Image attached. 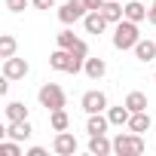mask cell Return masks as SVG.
<instances>
[{
	"label": "cell",
	"mask_w": 156,
	"mask_h": 156,
	"mask_svg": "<svg viewBox=\"0 0 156 156\" xmlns=\"http://www.w3.org/2000/svg\"><path fill=\"white\" fill-rule=\"evenodd\" d=\"M138 40H141L138 22H129V19L116 22V28H113V49H119V52L135 49V43H138Z\"/></svg>",
	"instance_id": "1"
},
{
	"label": "cell",
	"mask_w": 156,
	"mask_h": 156,
	"mask_svg": "<svg viewBox=\"0 0 156 156\" xmlns=\"http://www.w3.org/2000/svg\"><path fill=\"white\" fill-rule=\"evenodd\" d=\"M144 150H147V144L138 132H119L113 138V153L116 156H141Z\"/></svg>",
	"instance_id": "2"
},
{
	"label": "cell",
	"mask_w": 156,
	"mask_h": 156,
	"mask_svg": "<svg viewBox=\"0 0 156 156\" xmlns=\"http://www.w3.org/2000/svg\"><path fill=\"white\" fill-rule=\"evenodd\" d=\"M37 101H40V107H46V110H58V107L67 104V95H64V89H61L58 83H43L40 92H37Z\"/></svg>",
	"instance_id": "3"
},
{
	"label": "cell",
	"mask_w": 156,
	"mask_h": 156,
	"mask_svg": "<svg viewBox=\"0 0 156 156\" xmlns=\"http://www.w3.org/2000/svg\"><path fill=\"white\" fill-rule=\"evenodd\" d=\"M89 12L86 6V0H67L64 6H58V22L61 25H76V22H83Z\"/></svg>",
	"instance_id": "4"
},
{
	"label": "cell",
	"mask_w": 156,
	"mask_h": 156,
	"mask_svg": "<svg viewBox=\"0 0 156 156\" xmlns=\"http://www.w3.org/2000/svg\"><path fill=\"white\" fill-rule=\"evenodd\" d=\"M80 107L86 110V116H89V113H104V110H107V95H104L101 89H89V92L80 98Z\"/></svg>",
	"instance_id": "5"
},
{
	"label": "cell",
	"mask_w": 156,
	"mask_h": 156,
	"mask_svg": "<svg viewBox=\"0 0 156 156\" xmlns=\"http://www.w3.org/2000/svg\"><path fill=\"white\" fill-rule=\"evenodd\" d=\"M28 70H31V64L25 61V58H3V76H9V80H25L28 76Z\"/></svg>",
	"instance_id": "6"
},
{
	"label": "cell",
	"mask_w": 156,
	"mask_h": 156,
	"mask_svg": "<svg viewBox=\"0 0 156 156\" xmlns=\"http://www.w3.org/2000/svg\"><path fill=\"white\" fill-rule=\"evenodd\" d=\"M110 22L104 19V12L101 9H92V12H86V19H83V28H86V34H104V28H107Z\"/></svg>",
	"instance_id": "7"
},
{
	"label": "cell",
	"mask_w": 156,
	"mask_h": 156,
	"mask_svg": "<svg viewBox=\"0 0 156 156\" xmlns=\"http://www.w3.org/2000/svg\"><path fill=\"white\" fill-rule=\"evenodd\" d=\"M70 64H73V55H70V49H55L52 55H49V67L52 70H58V73H70Z\"/></svg>",
	"instance_id": "8"
},
{
	"label": "cell",
	"mask_w": 156,
	"mask_h": 156,
	"mask_svg": "<svg viewBox=\"0 0 156 156\" xmlns=\"http://www.w3.org/2000/svg\"><path fill=\"white\" fill-rule=\"evenodd\" d=\"M3 135H6V138H12V141H28V138L34 135V126H31L28 119H19V122H6Z\"/></svg>",
	"instance_id": "9"
},
{
	"label": "cell",
	"mask_w": 156,
	"mask_h": 156,
	"mask_svg": "<svg viewBox=\"0 0 156 156\" xmlns=\"http://www.w3.org/2000/svg\"><path fill=\"white\" fill-rule=\"evenodd\" d=\"M52 150H55L58 156H73V153H76V138H73L70 132H58L55 141H52Z\"/></svg>",
	"instance_id": "10"
},
{
	"label": "cell",
	"mask_w": 156,
	"mask_h": 156,
	"mask_svg": "<svg viewBox=\"0 0 156 156\" xmlns=\"http://www.w3.org/2000/svg\"><path fill=\"white\" fill-rule=\"evenodd\" d=\"M89 153L92 156H110L113 153V141L107 135H89Z\"/></svg>",
	"instance_id": "11"
},
{
	"label": "cell",
	"mask_w": 156,
	"mask_h": 156,
	"mask_svg": "<svg viewBox=\"0 0 156 156\" xmlns=\"http://www.w3.org/2000/svg\"><path fill=\"white\" fill-rule=\"evenodd\" d=\"M107 129H110L107 113H89V119H86V132L89 135H107Z\"/></svg>",
	"instance_id": "12"
},
{
	"label": "cell",
	"mask_w": 156,
	"mask_h": 156,
	"mask_svg": "<svg viewBox=\"0 0 156 156\" xmlns=\"http://www.w3.org/2000/svg\"><path fill=\"white\" fill-rule=\"evenodd\" d=\"M132 52H135V58H138V61L150 64V61L156 58V43H153V40H144V37H141V40L135 43V49H132Z\"/></svg>",
	"instance_id": "13"
},
{
	"label": "cell",
	"mask_w": 156,
	"mask_h": 156,
	"mask_svg": "<svg viewBox=\"0 0 156 156\" xmlns=\"http://www.w3.org/2000/svg\"><path fill=\"white\" fill-rule=\"evenodd\" d=\"M101 12H104V19H107L110 25H116V22L126 19V6L119 3V0H107V3L101 6Z\"/></svg>",
	"instance_id": "14"
},
{
	"label": "cell",
	"mask_w": 156,
	"mask_h": 156,
	"mask_svg": "<svg viewBox=\"0 0 156 156\" xmlns=\"http://www.w3.org/2000/svg\"><path fill=\"white\" fill-rule=\"evenodd\" d=\"M147 12H150V9L141 3V0H129V3H126V19H129V22H138V25H141V22L147 19Z\"/></svg>",
	"instance_id": "15"
},
{
	"label": "cell",
	"mask_w": 156,
	"mask_h": 156,
	"mask_svg": "<svg viewBox=\"0 0 156 156\" xmlns=\"http://www.w3.org/2000/svg\"><path fill=\"white\" fill-rule=\"evenodd\" d=\"M86 76H89V80H101V76L107 73V61L104 58H86Z\"/></svg>",
	"instance_id": "16"
},
{
	"label": "cell",
	"mask_w": 156,
	"mask_h": 156,
	"mask_svg": "<svg viewBox=\"0 0 156 156\" xmlns=\"http://www.w3.org/2000/svg\"><path fill=\"white\" fill-rule=\"evenodd\" d=\"M107 119H110V126H129L132 110H129L126 104H119V107H107Z\"/></svg>",
	"instance_id": "17"
},
{
	"label": "cell",
	"mask_w": 156,
	"mask_h": 156,
	"mask_svg": "<svg viewBox=\"0 0 156 156\" xmlns=\"http://www.w3.org/2000/svg\"><path fill=\"white\" fill-rule=\"evenodd\" d=\"M49 126H52L55 132H67V126H70V116H67V110H64V107H58V110H49Z\"/></svg>",
	"instance_id": "18"
},
{
	"label": "cell",
	"mask_w": 156,
	"mask_h": 156,
	"mask_svg": "<svg viewBox=\"0 0 156 156\" xmlns=\"http://www.w3.org/2000/svg\"><path fill=\"white\" fill-rule=\"evenodd\" d=\"M129 132H138V135L150 132V113H147V110H141V113H132V119H129Z\"/></svg>",
	"instance_id": "19"
},
{
	"label": "cell",
	"mask_w": 156,
	"mask_h": 156,
	"mask_svg": "<svg viewBox=\"0 0 156 156\" xmlns=\"http://www.w3.org/2000/svg\"><path fill=\"white\" fill-rule=\"evenodd\" d=\"M122 104H126L132 113H141V110H147V95H144V92H129Z\"/></svg>",
	"instance_id": "20"
},
{
	"label": "cell",
	"mask_w": 156,
	"mask_h": 156,
	"mask_svg": "<svg viewBox=\"0 0 156 156\" xmlns=\"http://www.w3.org/2000/svg\"><path fill=\"white\" fill-rule=\"evenodd\" d=\"M19 119H28V107L22 101H9L6 104V122H19Z\"/></svg>",
	"instance_id": "21"
},
{
	"label": "cell",
	"mask_w": 156,
	"mask_h": 156,
	"mask_svg": "<svg viewBox=\"0 0 156 156\" xmlns=\"http://www.w3.org/2000/svg\"><path fill=\"white\" fill-rule=\"evenodd\" d=\"M12 55H16V37L0 34V58H12Z\"/></svg>",
	"instance_id": "22"
},
{
	"label": "cell",
	"mask_w": 156,
	"mask_h": 156,
	"mask_svg": "<svg viewBox=\"0 0 156 156\" xmlns=\"http://www.w3.org/2000/svg\"><path fill=\"white\" fill-rule=\"evenodd\" d=\"M55 43H58V46H61V49H70V46H73V43H76V34H73V31H70V25H67V28H64V31H61V34H55Z\"/></svg>",
	"instance_id": "23"
},
{
	"label": "cell",
	"mask_w": 156,
	"mask_h": 156,
	"mask_svg": "<svg viewBox=\"0 0 156 156\" xmlns=\"http://www.w3.org/2000/svg\"><path fill=\"white\" fill-rule=\"evenodd\" d=\"M22 141H12V138H6V141H0V153L3 156H22V147H19Z\"/></svg>",
	"instance_id": "24"
},
{
	"label": "cell",
	"mask_w": 156,
	"mask_h": 156,
	"mask_svg": "<svg viewBox=\"0 0 156 156\" xmlns=\"http://www.w3.org/2000/svg\"><path fill=\"white\" fill-rule=\"evenodd\" d=\"M70 55H73V58H89V46H86V40L76 37V43L70 46Z\"/></svg>",
	"instance_id": "25"
},
{
	"label": "cell",
	"mask_w": 156,
	"mask_h": 156,
	"mask_svg": "<svg viewBox=\"0 0 156 156\" xmlns=\"http://www.w3.org/2000/svg\"><path fill=\"white\" fill-rule=\"evenodd\" d=\"M25 6H28V0H6V9L9 12H22Z\"/></svg>",
	"instance_id": "26"
},
{
	"label": "cell",
	"mask_w": 156,
	"mask_h": 156,
	"mask_svg": "<svg viewBox=\"0 0 156 156\" xmlns=\"http://www.w3.org/2000/svg\"><path fill=\"white\" fill-rule=\"evenodd\" d=\"M31 3H34V9H52L55 0H31Z\"/></svg>",
	"instance_id": "27"
},
{
	"label": "cell",
	"mask_w": 156,
	"mask_h": 156,
	"mask_svg": "<svg viewBox=\"0 0 156 156\" xmlns=\"http://www.w3.org/2000/svg\"><path fill=\"white\" fill-rule=\"evenodd\" d=\"M104 3H107V0H86V6H89V12H92V9H101Z\"/></svg>",
	"instance_id": "28"
},
{
	"label": "cell",
	"mask_w": 156,
	"mask_h": 156,
	"mask_svg": "<svg viewBox=\"0 0 156 156\" xmlns=\"http://www.w3.org/2000/svg\"><path fill=\"white\" fill-rule=\"evenodd\" d=\"M25 156H49V153H46V150H43V147H31V150H28V153H25Z\"/></svg>",
	"instance_id": "29"
},
{
	"label": "cell",
	"mask_w": 156,
	"mask_h": 156,
	"mask_svg": "<svg viewBox=\"0 0 156 156\" xmlns=\"http://www.w3.org/2000/svg\"><path fill=\"white\" fill-rule=\"evenodd\" d=\"M9 83H12L9 76H3V83H0V95H9Z\"/></svg>",
	"instance_id": "30"
},
{
	"label": "cell",
	"mask_w": 156,
	"mask_h": 156,
	"mask_svg": "<svg viewBox=\"0 0 156 156\" xmlns=\"http://www.w3.org/2000/svg\"><path fill=\"white\" fill-rule=\"evenodd\" d=\"M147 22H150V25H156V6H150V12H147Z\"/></svg>",
	"instance_id": "31"
},
{
	"label": "cell",
	"mask_w": 156,
	"mask_h": 156,
	"mask_svg": "<svg viewBox=\"0 0 156 156\" xmlns=\"http://www.w3.org/2000/svg\"><path fill=\"white\" fill-rule=\"evenodd\" d=\"M153 83H156V73H153Z\"/></svg>",
	"instance_id": "32"
},
{
	"label": "cell",
	"mask_w": 156,
	"mask_h": 156,
	"mask_svg": "<svg viewBox=\"0 0 156 156\" xmlns=\"http://www.w3.org/2000/svg\"><path fill=\"white\" fill-rule=\"evenodd\" d=\"M153 6H156V0H153Z\"/></svg>",
	"instance_id": "33"
}]
</instances>
